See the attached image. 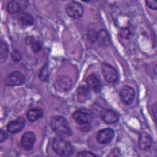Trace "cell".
<instances>
[{"label": "cell", "mask_w": 157, "mask_h": 157, "mask_svg": "<svg viewBox=\"0 0 157 157\" xmlns=\"http://www.w3.org/2000/svg\"><path fill=\"white\" fill-rule=\"evenodd\" d=\"M52 146L55 152L60 156H71L74 152L72 145L67 140L60 137L54 139Z\"/></svg>", "instance_id": "6da1fadb"}, {"label": "cell", "mask_w": 157, "mask_h": 157, "mask_svg": "<svg viewBox=\"0 0 157 157\" xmlns=\"http://www.w3.org/2000/svg\"><path fill=\"white\" fill-rule=\"evenodd\" d=\"M52 129L58 134L61 136H69L71 130L66 118L61 116L55 117L51 121Z\"/></svg>", "instance_id": "7a4b0ae2"}, {"label": "cell", "mask_w": 157, "mask_h": 157, "mask_svg": "<svg viewBox=\"0 0 157 157\" xmlns=\"http://www.w3.org/2000/svg\"><path fill=\"white\" fill-rule=\"evenodd\" d=\"M74 120L79 124H90L93 120V115L91 112L85 108H82L75 111L72 114Z\"/></svg>", "instance_id": "3957f363"}, {"label": "cell", "mask_w": 157, "mask_h": 157, "mask_svg": "<svg viewBox=\"0 0 157 157\" xmlns=\"http://www.w3.org/2000/svg\"><path fill=\"white\" fill-rule=\"evenodd\" d=\"M54 86L56 90L61 92L70 90L72 86V81L70 77L66 75H59L54 82Z\"/></svg>", "instance_id": "277c9868"}, {"label": "cell", "mask_w": 157, "mask_h": 157, "mask_svg": "<svg viewBox=\"0 0 157 157\" xmlns=\"http://www.w3.org/2000/svg\"><path fill=\"white\" fill-rule=\"evenodd\" d=\"M102 74L105 80L110 83L114 84L117 82L118 77L116 69L110 64L104 63L102 64Z\"/></svg>", "instance_id": "5b68a950"}, {"label": "cell", "mask_w": 157, "mask_h": 157, "mask_svg": "<svg viewBox=\"0 0 157 157\" xmlns=\"http://www.w3.org/2000/svg\"><path fill=\"white\" fill-rule=\"evenodd\" d=\"M66 12L71 18H78L82 16L83 13V9L79 2L72 1L67 5Z\"/></svg>", "instance_id": "8992f818"}, {"label": "cell", "mask_w": 157, "mask_h": 157, "mask_svg": "<svg viewBox=\"0 0 157 157\" xmlns=\"http://www.w3.org/2000/svg\"><path fill=\"white\" fill-rule=\"evenodd\" d=\"M25 81L23 74L20 71H13L10 73L6 78V84L8 86H18Z\"/></svg>", "instance_id": "52a82bcc"}, {"label": "cell", "mask_w": 157, "mask_h": 157, "mask_svg": "<svg viewBox=\"0 0 157 157\" xmlns=\"http://www.w3.org/2000/svg\"><path fill=\"white\" fill-rule=\"evenodd\" d=\"M28 5V1L25 0H13L7 4V11L10 13H16L25 10Z\"/></svg>", "instance_id": "ba28073f"}, {"label": "cell", "mask_w": 157, "mask_h": 157, "mask_svg": "<svg viewBox=\"0 0 157 157\" xmlns=\"http://www.w3.org/2000/svg\"><path fill=\"white\" fill-rule=\"evenodd\" d=\"M120 96L121 101L126 105L131 104L135 97V91L134 89L127 85L123 86L120 91Z\"/></svg>", "instance_id": "9c48e42d"}, {"label": "cell", "mask_w": 157, "mask_h": 157, "mask_svg": "<svg viewBox=\"0 0 157 157\" xmlns=\"http://www.w3.org/2000/svg\"><path fill=\"white\" fill-rule=\"evenodd\" d=\"M114 137V131L111 128H105L100 130L96 136L97 141L102 144L109 143Z\"/></svg>", "instance_id": "30bf717a"}, {"label": "cell", "mask_w": 157, "mask_h": 157, "mask_svg": "<svg viewBox=\"0 0 157 157\" xmlns=\"http://www.w3.org/2000/svg\"><path fill=\"white\" fill-rule=\"evenodd\" d=\"M36 141V136L32 131H28L25 132L21 139V147L26 150H31L34 145Z\"/></svg>", "instance_id": "8fae6325"}, {"label": "cell", "mask_w": 157, "mask_h": 157, "mask_svg": "<svg viewBox=\"0 0 157 157\" xmlns=\"http://www.w3.org/2000/svg\"><path fill=\"white\" fill-rule=\"evenodd\" d=\"M25 125V120L21 117H18L16 120L11 121L7 125V131L12 134L17 133L20 131Z\"/></svg>", "instance_id": "7c38bea8"}, {"label": "cell", "mask_w": 157, "mask_h": 157, "mask_svg": "<svg viewBox=\"0 0 157 157\" xmlns=\"http://www.w3.org/2000/svg\"><path fill=\"white\" fill-rule=\"evenodd\" d=\"M86 83L88 88L96 92H99L101 90V82L99 77L95 74H91L89 75L86 79Z\"/></svg>", "instance_id": "4fadbf2b"}, {"label": "cell", "mask_w": 157, "mask_h": 157, "mask_svg": "<svg viewBox=\"0 0 157 157\" xmlns=\"http://www.w3.org/2000/svg\"><path fill=\"white\" fill-rule=\"evenodd\" d=\"M101 119L108 124H113L118 121V117L117 113L110 109H103L100 113Z\"/></svg>", "instance_id": "5bb4252c"}, {"label": "cell", "mask_w": 157, "mask_h": 157, "mask_svg": "<svg viewBox=\"0 0 157 157\" xmlns=\"http://www.w3.org/2000/svg\"><path fill=\"white\" fill-rule=\"evenodd\" d=\"M152 144V139L151 136L145 132H142L139 135V145L140 149L146 150L148 149Z\"/></svg>", "instance_id": "9a60e30c"}, {"label": "cell", "mask_w": 157, "mask_h": 157, "mask_svg": "<svg viewBox=\"0 0 157 157\" xmlns=\"http://www.w3.org/2000/svg\"><path fill=\"white\" fill-rule=\"evenodd\" d=\"M91 97L90 89L85 86H80L77 90V99L80 102H84Z\"/></svg>", "instance_id": "2e32d148"}, {"label": "cell", "mask_w": 157, "mask_h": 157, "mask_svg": "<svg viewBox=\"0 0 157 157\" xmlns=\"http://www.w3.org/2000/svg\"><path fill=\"white\" fill-rule=\"evenodd\" d=\"M18 22L23 26H31L33 25L34 20L31 15L28 13L23 12L18 16Z\"/></svg>", "instance_id": "e0dca14e"}, {"label": "cell", "mask_w": 157, "mask_h": 157, "mask_svg": "<svg viewBox=\"0 0 157 157\" xmlns=\"http://www.w3.org/2000/svg\"><path fill=\"white\" fill-rule=\"evenodd\" d=\"M43 116V111L39 109H32L28 111L26 117L30 121H34Z\"/></svg>", "instance_id": "ac0fdd59"}, {"label": "cell", "mask_w": 157, "mask_h": 157, "mask_svg": "<svg viewBox=\"0 0 157 157\" xmlns=\"http://www.w3.org/2000/svg\"><path fill=\"white\" fill-rule=\"evenodd\" d=\"M97 40L99 44L102 46H106L109 44L110 41V38L107 31L105 29H101L98 33Z\"/></svg>", "instance_id": "d6986e66"}, {"label": "cell", "mask_w": 157, "mask_h": 157, "mask_svg": "<svg viewBox=\"0 0 157 157\" xmlns=\"http://www.w3.org/2000/svg\"><path fill=\"white\" fill-rule=\"evenodd\" d=\"M39 76L40 79L44 82H47L48 80L49 77H50V74H49L48 67L47 64H45L41 68V69L39 72Z\"/></svg>", "instance_id": "ffe728a7"}, {"label": "cell", "mask_w": 157, "mask_h": 157, "mask_svg": "<svg viewBox=\"0 0 157 157\" xmlns=\"http://www.w3.org/2000/svg\"><path fill=\"white\" fill-rule=\"evenodd\" d=\"M8 53H9V49H8V46L7 44L1 40V59H5L7 58L8 56Z\"/></svg>", "instance_id": "44dd1931"}, {"label": "cell", "mask_w": 157, "mask_h": 157, "mask_svg": "<svg viewBox=\"0 0 157 157\" xmlns=\"http://www.w3.org/2000/svg\"><path fill=\"white\" fill-rule=\"evenodd\" d=\"M31 46V48L32 50L34 52V53H37L39 52H40L42 49V44L40 41L39 40H35L34 38L32 40V41L30 43Z\"/></svg>", "instance_id": "7402d4cb"}, {"label": "cell", "mask_w": 157, "mask_h": 157, "mask_svg": "<svg viewBox=\"0 0 157 157\" xmlns=\"http://www.w3.org/2000/svg\"><path fill=\"white\" fill-rule=\"evenodd\" d=\"M98 33L94 29H90L87 34L88 40L91 43L94 42L97 40Z\"/></svg>", "instance_id": "603a6c76"}, {"label": "cell", "mask_w": 157, "mask_h": 157, "mask_svg": "<svg viewBox=\"0 0 157 157\" xmlns=\"http://www.w3.org/2000/svg\"><path fill=\"white\" fill-rule=\"evenodd\" d=\"M119 34H120V36L124 39H128L131 35V31L128 28H121L119 32Z\"/></svg>", "instance_id": "cb8c5ba5"}, {"label": "cell", "mask_w": 157, "mask_h": 157, "mask_svg": "<svg viewBox=\"0 0 157 157\" xmlns=\"http://www.w3.org/2000/svg\"><path fill=\"white\" fill-rule=\"evenodd\" d=\"M11 58L13 61L18 62L21 59V55L19 51L18 50H13L11 55Z\"/></svg>", "instance_id": "d4e9b609"}, {"label": "cell", "mask_w": 157, "mask_h": 157, "mask_svg": "<svg viewBox=\"0 0 157 157\" xmlns=\"http://www.w3.org/2000/svg\"><path fill=\"white\" fill-rule=\"evenodd\" d=\"M96 155L88 151H80L77 154V156H96Z\"/></svg>", "instance_id": "484cf974"}, {"label": "cell", "mask_w": 157, "mask_h": 157, "mask_svg": "<svg viewBox=\"0 0 157 157\" xmlns=\"http://www.w3.org/2000/svg\"><path fill=\"white\" fill-rule=\"evenodd\" d=\"M8 137V134L6 132V131L1 129V133H0V141L1 142H3L4 141H5Z\"/></svg>", "instance_id": "4316f807"}, {"label": "cell", "mask_w": 157, "mask_h": 157, "mask_svg": "<svg viewBox=\"0 0 157 157\" xmlns=\"http://www.w3.org/2000/svg\"><path fill=\"white\" fill-rule=\"evenodd\" d=\"M146 4L150 9L155 10L156 9V1H146Z\"/></svg>", "instance_id": "83f0119b"}, {"label": "cell", "mask_w": 157, "mask_h": 157, "mask_svg": "<svg viewBox=\"0 0 157 157\" xmlns=\"http://www.w3.org/2000/svg\"><path fill=\"white\" fill-rule=\"evenodd\" d=\"M79 126H80V129L83 131H86L90 130V124H89V123L80 124Z\"/></svg>", "instance_id": "f1b7e54d"}, {"label": "cell", "mask_w": 157, "mask_h": 157, "mask_svg": "<svg viewBox=\"0 0 157 157\" xmlns=\"http://www.w3.org/2000/svg\"><path fill=\"white\" fill-rule=\"evenodd\" d=\"M153 109V114H154V118L156 120V103L154 104Z\"/></svg>", "instance_id": "f546056e"}]
</instances>
